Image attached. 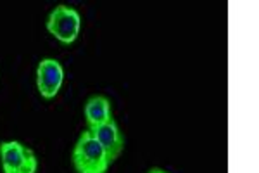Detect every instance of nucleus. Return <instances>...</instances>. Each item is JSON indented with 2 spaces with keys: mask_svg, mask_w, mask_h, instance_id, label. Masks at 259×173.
<instances>
[{
  "mask_svg": "<svg viewBox=\"0 0 259 173\" xmlns=\"http://www.w3.org/2000/svg\"><path fill=\"white\" fill-rule=\"evenodd\" d=\"M81 18L78 11L68 6H57L49 14L47 19V31L52 37H56L61 44L69 45L80 35Z\"/></svg>",
  "mask_w": 259,
  "mask_h": 173,
  "instance_id": "f03ea898",
  "label": "nucleus"
},
{
  "mask_svg": "<svg viewBox=\"0 0 259 173\" xmlns=\"http://www.w3.org/2000/svg\"><path fill=\"white\" fill-rule=\"evenodd\" d=\"M71 161L76 173H107L111 163L90 130L83 132L74 144Z\"/></svg>",
  "mask_w": 259,
  "mask_h": 173,
  "instance_id": "f257e3e1",
  "label": "nucleus"
},
{
  "mask_svg": "<svg viewBox=\"0 0 259 173\" xmlns=\"http://www.w3.org/2000/svg\"><path fill=\"white\" fill-rule=\"evenodd\" d=\"M149 173H168V171H164V170H161V168H152Z\"/></svg>",
  "mask_w": 259,
  "mask_h": 173,
  "instance_id": "0eeeda50",
  "label": "nucleus"
},
{
  "mask_svg": "<svg viewBox=\"0 0 259 173\" xmlns=\"http://www.w3.org/2000/svg\"><path fill=\"white\" fill-rule=\"evenodd\" d=\"M85 120L89 130H94L97 126L107 123L112 120L111 100L106 95H94L85 104Z\"/></svg>",
  "mask_w": 259,
  "mask_h": 173,
  "instance_id": "423d86ee",
  "label": "nucleus"
},
{
  "mask_svg": "<svg viewBox=\"0 0 259 173\" xmlns=\"http://www.w3.org/2000/svg\"><path fill=\"white\" fill-rule=\"evenodd\" d=\"M97 142L102 146L104 153L107 156V161L111 164L119 158L124 149V135L119 130L118 123L114 120H109L107 123L97 126V128L90 130Z\"/></svg>",
  "mask_w": 259,
  "mask_h": 173,
  "instance_id": "39448f33",
  "label": "nucleus"
},
{
  "mask_svg": "<svg viewBox=\"0 0 259 173\" xmlns=\"http://www.w3.org/2000/svg\"><path fill=\"white\" fill-rule=\"evenodd\" d=\"M64 82V70L56 59H44L36 70V87L44 99H54Z\"/></svg>",
  "mask_w": 259,
  "mask_h": 173,
  "instance_id": "20e7f679",
  "label": "nucleus"
},
{
  "mask_svg": "<svg viewBox=\"0 0 259 173\" xmlns=\"http://www.w3.org/2000/svg\"><path fill=\"white\" fill-rule=\"evenodd\" d=\"M0 163L4 173H36L38 168L35 153L18 141L0 144Z\"/></svg>",
  "mask_w": 259,
  "mask_h": 173,
  "instance_id": "7ed1b4c3",
  "label": "nucleus"
}]
</instances>
